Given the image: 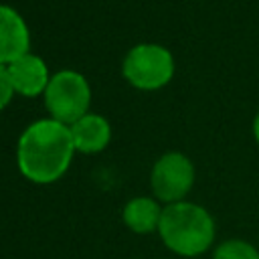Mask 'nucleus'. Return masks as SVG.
<instances>
[{
    "mask_svg": "<svg viewBox=\"0 0 259 259\" xmlns=\"http://www.w3.org/2000/svg\"><path fill=\"white\" fill-rule=\"evenodd\" d=\"M73 150L71 130L65 123L40 119L28 125L18 140V168L28 180L49 184L65 174Z\"/></svg>",
    "mask_w": 259,
    "mask_h": 259,
    "instance_id": "nucleus-1",
    "label": "nucleus"
},
{
    "mask_svg": "<svg viewBox=\"0 0 259 259\" xmlns=\"http://www.w3.org/2000/svg\"><path fill=\"white\" fill-rule=\"evenodd\" d=\"M158 233L172 253L198 257L208 251L214 241V221L206 208L182 200L164 206Z\"/></svg>",
    "mask_w": 259,
    "mask_h": 259,
    "instance_id": "nucleus-2",
    "label": "nucleus"
},
{
    "mask_svg": "<svg viewBox=\"0 0 259 259\" xmlns=\"http://www.w3.org/2000/svg\"><path fill=\"white\" fill-rule=\"evenodd\" d=\"M89 97L91 93L85 77L75 71L57 73L45 89V103L61 123L79 121L89 107Z\"/></svg>",
    "mask_w": 259,
    "mask_h": 259,
    "instance_id": "nucleus-3",
    "label": "nucleus"
},
{
    "mask_svg": "<svg viewBox=\"0 0 259 259\" xmlns=\"http://www.w3.org/2000/svg\"><path fill=\"white\" fill-rule=\"evenodd\" d=\"M174 73L172 55L160 45H138L123 61L125 79L140 89H158Z\"/></svg>",
    "mask_w": 259,
    "mask_h": 259,
    "instance_id": "nucleus-4",
    "label": "nucleus"
},
{
    "mask_svg": "<svg viewBox=\"0 0 259 259\" xmlns=\"http://www.w3.org/2000/svg\"><path fill=\"white\" fill-rule=\"evenodd\" d=\"M194 182V168L192 162L178 152L164 154L152 170V190L156 198L174 204L182 202Z\"/></svg>",
    "mask_w": 259,
    "mask_h": 259,
    "instance_id": "nucleus-5",
    "label": "nucleus"
},
{
    "mask_svg": "<svg viewBox=\"0 0 259 259\" xmlns=\"http://www.w3.org/2000/svg\"><path fill=\"white\" fill-rule=\"evenodd\" d=\"M28 53V28L10 6H0V65L12 63Z\"/></svg>",
    "mask_w": 259,
    "mask_h": 259,
    "instance_id": "nucleus-6",
    "label": "nucleus"
},
{
    "mask_svg": "<svg viewBox=\"0 0 259 259\" xmlns=\"http://www.w3.org/2000/svg\"><path fill=\"white\" fill-rule=\"evenodd\" d=\"M8 77L12 83V89H16L22 95H38L49 85V71L40 57L36 55H22L20 59L12 61L8 65Z\"/></svg>",
    "mask_w": 259,
    "mask_h": 259,
    "instance_id": "nucleus-7",
    "label": "nucleus"
},
{
    "mask_svg": "<svg viewBox=\"0 0 259 259\" xmlns=\"http://www.w3.org/2000/svg\"><path fill=\"white\" fill-rule=\"evenodd\" d=\"M71 138L75 144V150H81L85 154L99 152L107 146L111 130L105 117L97 113H87L79 121H75L71 127Z\"/></svg>",
    "mask_w": 259,
    "mask_h": 259,
    "instance_id": "nucleus-8",
    "label": "nucleus"
},
{
    "mask_svg": "<svg viewBox=\"0 0 259 259\" xmlns=\"http://www.w3.org/2000/svg\"><path fill=\"white\" fill-rule=\"evenodd\" d=\"M162 210L164 208H160V204L154 198L138 196L123 206V223L130 231L138 235H146V233L158 231Z\"/></svg>",
    "mask_w": 259,
    "mask_h": 259,
    "instance_id": "nucleus-9",
    "label": "nucleus"
},
{
    "mask_svg": "<svg viewBox=\"0 0 259 259\" xmlns=\"http://www.w3.org/2000/svg\"><path fill=\"white\" fill-rule=\"evenodd\" d=\"M212 259H259V249L243 239H227L214 249Z\"/></svg>",
    "mask_w": 259,
    "mask_h": 259,
    "instance_id": "nucleus-10",
    "label": "nucleus"
},
{
    "mask_svg": "<svg viewBox=\"0 0 259 259\" xmlns=\"http://www.w3.org/2000/svg\"><path fill=\"white\" fill-rule=\"evenodd\" d=\"M12 83H10V77H8V69H4L0 65V109L10 101L12 97Z\"/></svg>",
    "mask_w": 259,
    "mask_h": 259,
    "instance_id": "nucleus-11",
    "label": "nucleus"
},
{
    "mask_svg": "<svg viewBox=\"0 0 259 259\" xmlns=\"http://www.w3.org/2000/svg\"><path fill=\"white\" fill-rule=\"evenodd\" d=\"M253 132H255V138H257V142H259V113H257V117H255V123H253Z\"/></svg>",
    "mask_w": 259,
    "mask_h": 259,
    "instance_id": "nucleus-12",
    "label": "nucleus"
}]
</instances>
